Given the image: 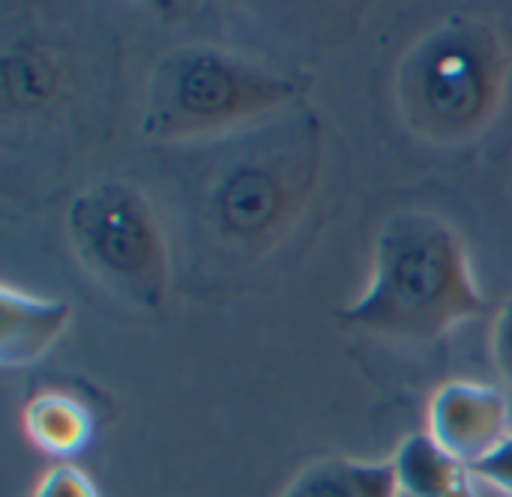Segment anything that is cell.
I'll return each mask as SVG.
<instances>
[{"label": "cell", "instance_id": "5bb4252c", "mask_svg": "<svg viewBox=\"0 0 512 497\" xmlns=\"http://www.w3.org/2000/svg\"><path fill=\"white\" fill-rule=\"evenodd\" d=\"M492 360L501 378L512 387V297L501 306L492 324Z\"/></svg>", "mask_w": 512, "mask_h": 497}, {"label": "cell", "instance_id": "8fae6325", "mask_svg": "<svg viewBox=\"0 0 512 497\" xmlns=\"http://www.w3.org/2000/svg\"><path fill=\"white\" fill-rule=\"evenodd\" d=\"M60 63L39 42H18L3 57V96L9 108H39L60 87Z\"/></svg>", "mask_w": 512, "mask_h": 497}, {"label": "cell", "instance_id": "7a4b0ae2", "mask_svg": "<svg viewBox=\"0 0 512 497\" xmlns=\"http://www.w3.org/2000/svg\"><path fill=\"white\" fill-rule=\"evenodd\" d=\"M318 171L321 132L315 117L291 114L252 126L216 156L198 183V228L231 255H261L300 219Z\"/></svg>", "mask_w": 512, "mask_h": 497}, {"label": "cell", "instance_id": "7c38bea8", "mask_svg": "<svg viewBox=\"0 0 512 497\" xmlns=\"http://www.w3.org/2000/svg\"><path fill=\"white\" fill-rule=\"evenodd\" d=\"M30 497H102V492L81 468L57 465L39 477Z\"/></svg>", "mask_w": 512, "mask_h": 497}, {"label": "cell", "instance_id": "9c48e42d", "mask_svg": "<svg viewBox=\"0 0 512 497\" xmlns=\"http://www.w3.org/2000/svg\"><path fill=\"white\" fill-rule=\"evenodd\" d=\"M399 495L408 497H474L471 468L453 459L432 435H411L393 456Z\"/></svg>", "mask_w": 512, "mask_h": 497}, {"label": "cell", "instance_id": "3957f363", "mask_svg": "<svg viewBox=\"0 0 512 497\" xmlns=\"http://www.w3.org/2000/svg\"><path fill=\"white\" fill-rule=\"evenodd\" d=\"M510 84V51L495 24L453 15L426 30L402 57L396 102L405 126L432 144L480 138Z\"/></svg>", "mask_w": 512, "mask_h": 497}, {"label": "cell", "instance_id": "277c9868", "mask_svg": "<svg viewBox=\"0 0 512 497\" xmlns=\"http://www.w3.org/2000/svg\"><path fill=\"white\" fill-rule=\"evenodd\" d=\"M300 84L252 57L183 45L168 51L147 84L144 132L159 141H189L255 126L285 111Z\"/></svg>", "mask_w": 512, "mask_h": 497}, {"label": "cell", "instance_id": "30bf717a", "mask_svg": "<svg viewBox=\"0 0 512 497\" xmlns=\"http://www.w3.org/2000/svg\"><path fill=\"white\" fill-rule=\"evenodd\" d=\"M393 462L330 459L306 468L279 497H396Z\"/></svg>", "mask_w": 512, "mask_h": 497}, {"label": "cell", "instance_id": "6da1fadb", "mask_svg": "<svg viewBox=\"0 0 512 497\" xmlns=\"http://www.w3.org/2000/svg\"><path fill=\"white\" fill-rule=\"evenodd\" d=\"M483 312L462 234L429 210H402L375 237L363 294L336 318L393 342H438Z\"/></svg>", "mask_w": 512, "mask_h": 497}, {"label": "cell", "instance_id": "5b68a950", "mask_svg": "<svg viewBox=\"0 0 512 497\" xmlns=\"http://www.w3.org/2000/svg\"><path fill=\"white\" fill-rule=\"evenodd\" d=\"M66 228L81 267L114 297L159 309L171 282V252L150 201L129 183L105 180L81 192Z\"/></svg>", "mask_w": 512, "mask_h": 497}, {"label": "cell", "instance_id": "ba28073f", "mask_svg": "<svg viewBox=\"0 0 512 497\" xmlns=\"http://www.w3.org/2000/svg\"><path fill=\"white\" fill-rule=\"evenodd\" d=\"M27 441L54 459H72L93 441V411L72 390H39L24 405Z\"/></svg>", "mask_w": 512, "mask_h": 497}, {"label": "cell", "instance_id": "8992f818", "mask_svg": "<svg viewBox=\"0 0 512 497\" xmlns=\"http://www.w3.org/2000/svg\"><path fill=\"white\" fill-rule=\"evenodd\" d=\"M429 435L453 459L474 468L510 438V402L498 387L450 381L429 402Z\"/></svg>", "mask_w": 512, "mask_h": 497}, {"label": "cell", "instance_id": "52a82bcc", "mask_svg": "<svg viewBox=\"0 0 512 497\" xmlns=\"http://www.w3.org/2000/svg\"><path fill=\"white\" fill-rule=\"evenodd\" d=\"M72 306L45 300L3 282L0 288V366L18 369L39 360L69 327Z\"/></svg>", "mask_w": 512, "mask_h": 497}, {"label": "cell", "instance_id": "4fadbf2b", "mask_svg": "<svg viewBox=\"0 0 512 497\" xmlns=\"http://www.w3.org/2000/svg\"><path fill=\"white\" fill-rule=\"evenodd\" d=\"M471 474L480 483H486V486H492V489H498V492L512 497V435L495 453H489L483 462H477L471 468Z\"/></svg>", "mask_w": 512, "mask_h": 497}, {"label": "cell", "instance_id": "9a60e30c", "mask_svg": "<svg viewBox=\"0 0 512 497\" xmlns=\"http://www.w3.org/2000/svg\"><path fill=\"white\" fill-rule=\"evenodd\" d=\"M396 497H408V495H396Z\"/></svg>", "mask_w": 512, "mask_h": 497}]
</instances>
